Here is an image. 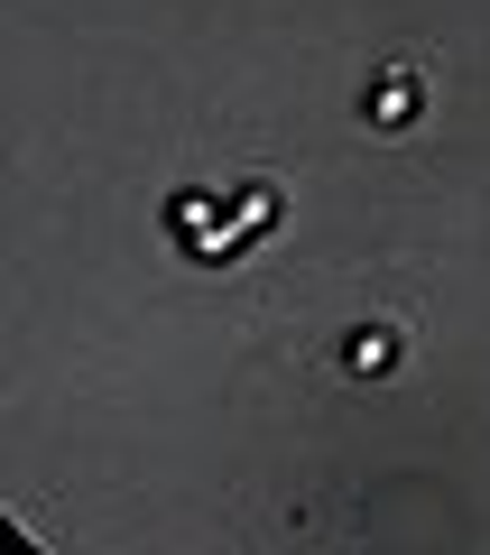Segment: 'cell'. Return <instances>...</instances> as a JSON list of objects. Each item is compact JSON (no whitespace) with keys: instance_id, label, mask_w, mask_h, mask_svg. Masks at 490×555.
Wrapping results in <instances>:
<instances>
[{"instance_id":"obj_1","label":"cell","mask_w":490,"mask_h":555,"mask_svg":"<svg viewBox=\"0 0 490 555\" xmlns=\"http://www.w3.org/2000/svg\"><path fill=\"white\" fill-rule=\"evenodd\" d=\"M389 352H398L389 334H352V371H389Z\"/></svg>"}]
</instances>
